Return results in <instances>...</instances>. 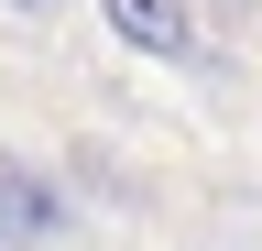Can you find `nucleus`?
Returning <instances> with one entry per match:
<instances>
[{
    "mask_svg": "<svg viewBox=\"0 0 262 251\" xmlns=\"http://www.w3.org/2000/svg\"><path fill=\"white\" fill-rule=\"evenodd\" d=\"M110 11V33L131 55H153V66H196L208 55V22H196V0H98Z\"/></svg>",
    "mask_w": 262,
    "mask_h": 251,
    "instance_id": "f257e3e1",
    "label": "nucleus"
},
{
    "mask_svg": "<svg viewBox=\"0 0 262 251\" xmlns=\"http://www.w3.org/2000/svg\"><path fill=\"white\" fill-rule=\"evenodd\" d=\"M66 230H77L66 186H55L44 164H11V153H0V240H11V251H44V240H66Z\"/></svg>",
    "mask_w": 262,
    "mask_h": 251,
    "instance_id": "f03ea898",
    "label": "nucleus"
},
{
    "mask_svg": "<svg viewBox=\"0 0 262 251\" xmlns=\"http://www.w3.org/2000/svg\"><path fill=\"white\" fill-rule=\"evenodd\" d=\"M0 11H11V22H55L66 0H0Z\"/></svg>",
    "mask_w": 262,
    "mask_h": 251,
    "instance_id": "7ed1b4c3",
    "label": "nucleus"
},
{
    "mask_svg": "<svg viewBox=\"0 0 262 251\" xmlns=\"http://www.w3.org/2000/svg\"><path fill=\"white\" fill-rule=\"evenodd\" d=\"M229 11H251V0H229Z\"/></svg>",
    "mask_w": 262,
    "mask_h": 251,
    "instance_id": "20e7f679",
    "label": "nucleus"
}]
</instances>
